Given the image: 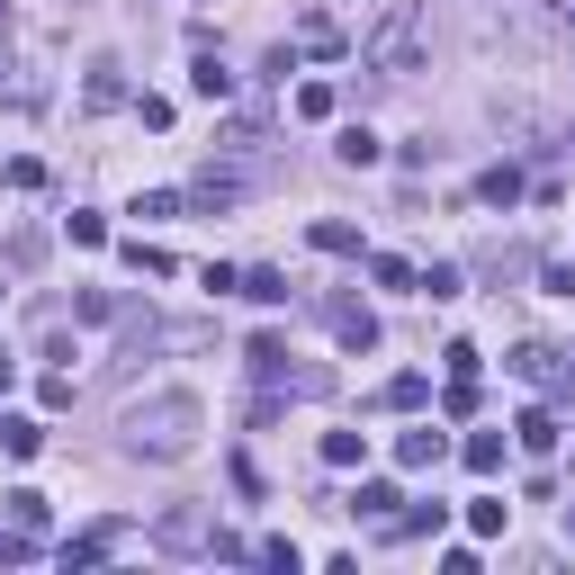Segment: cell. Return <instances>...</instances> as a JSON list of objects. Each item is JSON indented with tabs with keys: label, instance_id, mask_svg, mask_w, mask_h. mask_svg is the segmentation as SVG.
Returning <instances> with one entry per match:
<instances>
[{
	"label": "cell",
	"instance_id": "6da1fadb",
	"mask_svg": "<svg viewBox=\"0 0 575 575\" xmlns=\"http://www.w3.org/2000/svg\"><path fill=\"white\" fill-rule=\"evenodd\" d=\"M198 431H207V405H198L189 387H163V396H144V405L117 414L126 459H189V450H198Z\"/></svg>",
	"mask_w": 575,
	"mask_h": 575
},
{
	"label": "cell",
	"instance_id": "7a4b0ae2",
	"mask_svg": "<svg viewBox=\"0 0 575 575\" xmlns=\"http://www.w3.org/2000/svg\"><path fill=\"white\" fill-rule=\"evenodd\" d=\"M422 0H387V10H378V28L369 36H359V54H369V72H387V82H405V72L422 63Z\"/></svg>",
	"mask_w": 575,
	"mask_h": 575
},
{
	"label": "cell",
	"instance_id": "3957f363",
	"mask_svg": "<svg viewBox=\"0 0 575 575\" xmlns=\"http://www.w3.org/2000/svg\"><path fill=\"white\" fill-rule=\"evenodd\" d=\"M154 548H171V557H198V548H216V522L198 513V503H171V513L154 522Z\"/></svg>",
	"mask_w": 575,
	"mask_h": 575
},
{
	"label": "cell",
	"instance_id": "277c9868",
	"mask_svg": "<svg viewBox=\"0 0 575 575\" xmlns=\"http://www.w3.org/2000/svg\"><path fill=\"white\" fill-rule=\"evenodd\" d=\"M513 369H522L531 387L566 396V387H575V351H557V342H522V351H513Z\"/></svg>",
	"mask_w": 575,
	"mask_h": 575
},
{
	"label": "cell",
	"instance_id": "5b68a950",
	"mask_svg": "<svg viewBox=\"0 0 575 575\" xmlns=\"http://www.w3.org/2000/svg\"><path fill=\"white\" fill-rule=\"evenodd\" d=\"M243 189H252V180H243L234 163H207V171L189 180V207H198V216H226V207H243Z\"/></svg>",
	"mask_w": 575,
	"mask_h": 575
},
{
	"label": "cell",
	"instance_id": "8992f818",
	"mask_svg": "<svg viewBox=\"0 0 575 575\" xmlns=\"http://www.w3.org/2000/svg\"><path fill=\"white\" fill-rule=\"evenodd\" d=\"M324 324H333V333H342L351 351H378V315L359 306V297H333V306H324Z\"/></svg>",
	"mask_w": 575,
	"mask_h": 575
},
{
	"label": "cell",
	"instance_id": "52a82bcc",
	"mask_svg": "<svg viewBox=\"0 0 575 575\" xmlns=\"http://www.w3.org/2000/svg\"><path fill=\"white\" fill-rule=\"evenodd\" d=\"M126 548V522H100V531H82V540H63V566L82 575V566H100V557H117Z\"/></svg>",
	"mask_w": 575,
	"mask_h": 575
},
{
	"label": "cell",
	"instance_id": "ba28073f",
	"mask_svg": "<svg viewBox=\"0 0 575 575\" xmlns=\"http://www.w3.org/2000/svg\"><path fill=\"white\" fill-rule=\"evenodd\" d=\"M441 459H450V441H441V431H431V422L396 431V468H441Z\"/></svg>",
	"mask_w": 575,
	"mask_h": 575
},
{
	"label": "cell",
	"instance_id": "9c48e42d",
	"mask_svg": "<svg viewBox=\"0 0 575 575\" xmlns=\"http://www.w3.org/2000/svg\"><path fill=\"white\" fill-rule=\"evenodd\" d=\"M189 91H198V100H216V108H226V100H234V72H226V63H216L207 45H198V63H189Z\"/></svg>",
	"mask_w": 575,
	"mask_h": 575
},
{
	"label": "cell",
	"instance_id": "30bf717a",
	"mask_svg": "<svg viewBox=\"0 0 575 575\" xmlns=\"http://www.w3.org/2000/svg\"><path fill=\"white\" fill-rule=\"evenodd\" d=\"M315 252L351 261V252H359V226H351V216H315Z\"/></svg>",
	"mask_w": 575,
	"mask_h": 575
},
{
	"label": "cell",
	"instance_id": "8fae6325",
	"mask_svg": "<svg viewBox=\"0 0 575 575\" xmlns=\"http://www.w3.org/2000/svg\"><path fill=\"white\" fill-rule=\"evenodd\" d=\"M450 522V503H414V513L405 522H387V540H431V531H441Z\"/></svg>",
	"mask_w": 575,
	"mask_h": 575
},
{
	"label": "cell",
	"instance_id": "7c38bea8",
	"mask_svg": "<svg viewBox=\"0 0 575 575\" xmlns=\"http://www.w3.org/2000/svg\"><path fill=\"white\" fill-rule=\"evenodd\" d=\"M333 154H342L351 171H369V163H378V135H369V126H342V135H333Z\"/></svg>",
	"mask_w": 575,
	"mask_h": 575
},
{
	"label": "cell",
	"instance_id": "4fadbf2b",
	"mask_svg": "<svg viewBox=\"0 0 575 575\" xmlns=\"http://www.w3.org/2000/svg\"><path fill=\"white\" fill-rule=\"evenodd\" d=\"M459 288H468V279H459L450 261H431V270H414V297H441V306H450V297H459Z\"/></svg>",
	"mask_w": 575,
	"mask_h": 575
},
{
	"label": "cell",
	"instance_id": "5bb4252c",
	"mask_svg": "<svg viewBox=\"0 0 575 575\" xmlns=\"http://www.w3.org/2000/svg\"><path fill=\"white\" fill-rule=\"evenodd\" d=\"M0 450H10V459H36V450H45V422H28V414L0 422Z\"/></svg>",
	"mask_w": 575,
	"mask_h": 575
},
{
	"label": "cell",
	"instance_id": "9a60e30c",
	"mask_svg": "<svg viewBox=\"0 0 575 575\" xmlns=\"http://www.w3.org/2000/svg\"><path fill=\"white\" fill-rule=\"evenodd\" d=\"M503 522H513V503H503V494H477V503H468V531H477V540H494Z\"/></svg>",
	"mask_w": 575,
	"mask_h": 575
},
{
	"label": "cell",
	"instance_id": "2e32d148",
	"mask_svg": "<svg viewBox=\"0 0 575 575\" xmlns=\"http://www.w3.org/2000/svg\"><path fill=\"white\" fill-rule=\"evenodd\" d=\"M477 198H485V207H513V198H522V171H513V163H494V171L477 180Z\"/></svg>",
	"mask_w": 575,
	"mask_h": 575
},
{
	"label": "cell",
	"instance_id": "e0dca14e",
	"mask_svg": "<svg viewBox=\"0 0 575 575\" xmlns=\"http://www.w3.org/2000/svg\"><path fill=\"white\" fill-rule=\"evenodd\" d=\"M243 297L252 306H288V270H243Z\"/></svg>",
	"mask_w": 575,
	"mask_h": 575
},
{
	"label": "cell",
	"instance_id": "ac0fdd59",
	"mask_svg": "<svg viewBox=\"0 0 575 575\" xmlns=\"http://www.w3.org/2000/svg\"><path fill=\"white\" fill-rule=\"evenodd\" d=\"M513 431H522V450H557V414H548V405H531Z\"/></svg>",
	"mask_w": 575,
	"mask_h": 575
},
{
	"label": "cell",
	"instance_id": "d6986e66",
	"mask_svg": "<svg viewBox=\"0 0 575 575\" xmlns=\"http://www.w3.org/2000/svg\"><path fill=\"white\" fill-rule=\"evenodd\" d=\"M91 108H117L126 100V82H117V63H91V91H82Z\"/></svg>",
	"mask_w": 575,
	"mask_h": 575
},
{
	"label": "cell",
	"instance_id": "ffe728a7",
	"mask_svg": "<svg viewBox=\"0 0 575 575\" xmlns=\"http://www.w3.org/2000/svg\"><path fill=\"white\" fill-rule=\"evenodd\" d=\"M396 503H405L396 485H359V494H351V513H369V522H387V513H396Z\"/></svg>",
	"mask_w": 575,
	"mask_h": 575
},
{
	"label": "cell",
	"instance_id": "44dd1931",
	"mask_svg": "<svg viewBox=\"0 0 575 575\" xmlns=\"http://www.w3.org/2000/svg\"><path fill=\"white\" fill-rule=\"evenodd\" d=\"M422 396H431V378H422V369H405V378H387V405H396V414H414Z\"/></svg>",
	"mask_w": 575,
	"mask_h": 575
},
{
	"label": "cell",
	"instance_id": "7402d4cb",
	"mask_svg": "<svg viewBox=\"0 0 575 575\" xmlns=\"http://www.w3.org/2000/svg\"><path fill=\"white\" fill-rule=\"evenodd\" d=\"M359 450H369L359 431H324V468H359Z\"/></svg>",
	"mask_w": 575,
	"mask_h": 575
},
{
	"label": "cell",
	"instance_id": "603a6c76",
	"mask_svg": "<svg viewBox=\"0 0 575 575\" xmlns=\"http://www.w3.org/2000/svg\"><path fill=\"white\" fill-rule=\"evenodd\" d=\"M468 468H477V477L503 468V431H477V441H468Z\"/></svg>",
	"mask_w": 575,
	"mask_h": 575
},
{
	"label": "cell",
	"instance_id": "cb8c5ba5",
	"mask_svg": "<svg viewBox=\"0 0 575 575\" xmlns=\"http://www.w3.org/2000/svg\"><path fill=\"white\" fill-rule=\"evenodd\" d=\"M333 108H342L333 82H306V91H297V117H333Z\"/></svg>",
	"mask_w": 575,
	"mask_h": 575
},
{
	"label": "cell",
	"instance_id": "d4e9b609",
	"mask_svg": "<svg viewBox=\"0 0 575 575\" xmlns=\"http://www.w3.org/2000/svg\"><path fill=\"white\" fill-rule=\"evenodd\" d=\"M369 279H378V288H414V261H396V252H378V261H369Z\"/></svg>",
	"mask_w": 575,
	"mask_h": 575
},
{
	"label": "cell",
	"instance_id": "484cf974",
	"mask_svg": "<svg viewBox=\"0 0 575 575\" xmlns=\"http://www.w3.org/2000/svg\"><path fill=\"white\" fill-rule=\"evenodd\" d=\"M126 261H135L144 279H171V252H154V243H126Z\"/></svg>",
	"mask_w": 575,
	"mask_h": 575
},
{
	"label": "cell",
	"instance_id": "4316f807",
	"mask_svg": "<svg viewBox=\"0 0 575 575\" xmlns=\"http://www.w3.org/2000/svg\"><path fill=\"white\" fill-rule=\"evenodd\" d=\"M10 522H19V531H36V522H45V494H28V485H19V494H10Z\"/></svg>",
	"mask_w": 575,
	"mask_h": 575
},
{
	"label": "cell",
	"instance_id": "83f0119b",
	"mask_svg": "<svg viewBox=\"0 0 575 575\" xmlns=\"http://www.w3.org/2000/svg\"><path fill=\"white\" fill-rule=\"evenodd\" d=\"M252 557H261V566H279V575H297V540H261Z\"/></svg>",
	"mask_w": 575,
	"mask_h": 575
},
{
	"label": "cell",
	"instance_id": "f1b7e54d",
	"mask_svg": "<svg viewBox=\"0 0 575 575\" xmlns=\"http://www.w3.org/2000/svg\"><path fill=\"white\" fill-rule=\"evenodd\" d=\"M36 557V531H0V566H28Z\"/></svg>",
	"mask_w": 575,
	"mask_h": 575
},
{
	"label": "cell",
	"instance_id": "f546056e",
	"mask_svg": "<svg viewBox=\"0 0 575 575\" xmlns=\"http://www.w3.org/2000/svg\"><path fill=\"white\" fill-rule=\"evenodd\" d=\"M540 288H548V297H575V270H566V261H548V270H540Z\"/></svg>",
	"mask_w": 575,
	"mask_h": 575
},
{
	"label": "cell",
	"instance_id": "4dcf8cb0",
	"mask_svg": "<svg viewBox=\"0 0 575 575\" xmlns=\"http://www.w3.org/2000/svg\"><path fill=\"white\" fill-rule=\"evenodd\" d=\"M10 387H19V359H10V351H0V396H10Z\"/></svg>",
	"mask_w": 575,
	"mask_h": 575
}]
</instances>
